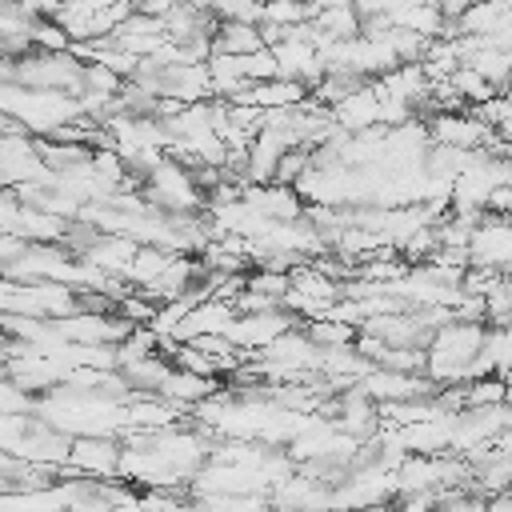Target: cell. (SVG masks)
<instances>
[{
	"label": "cell",
	"instance_id": "cell-1",
	"mask_svg": "<svg viewBox=\"0 0 512 512\" xmlns=\"http://www.w3.org/2000/svg\"><path fill=\"white\" fill-rule=\"evenodd\" d=\"M64 472L80 476V480H116L120 476V444L112 436H72Z\"/></svg>",
	"mask_w": 512,
	"mask_h": 512
},
{
	"label": "cell",
	"instance_id": "cell-2",
	"mask_svg": "<svg viewBox=\"0 0 512 512\" xmlns=\"http://www.w3.org/2000/svg\"><path fill=\"white\" fill-rule=\"evenodd\" d=\"M508 256H512V232L504 224V216H492L484 212L468 236V264L476 268H508Z\"/></svg>",
	"mask_w": 512,
	"mask_h": 512
},
{
	"label": "cell",
	"instance_id": "cell-3",
	"mask_svg": "<svg viewBox=\"0 0 512 512\" xmlns=\"http://www.w3.org/2000/svg\"><path fill=\"white\" fill-rule=\"evenodd\" d=\"M332 124L344 128V132H368V128H380V96L368 84H356L348 96H340L332 108H328Z\"/></svg>",
	"mask_w": 512,
	"mask_h": 512
},
{
	"label": "cell",
	"instance_id": "cell-4",
	"mask_svg": "<svg viewBox=\"0 0 512 512\" xmlns=\"http://www.w3.org/2000/svg\"><path fill=\"white\" fill-rule=\"evenodd\" d=\"M212 392H220V376H196V372H184V368H168V376L156 388V396H164L176 408H196Z\"/></svg>",
	"mask_w": 512,
	"mask_h": 512
},
{
	"label": "cell",
	"instance_id": "cell-5",
	"mask_svg": "<svg viewBox=\"0 0 512 512\" xmlns=\"http://www.w3.org/2000/svg\"><path fill=\"white\" fill-rule=\"evenodd\" d=\"M300 20H308V4L304 0H268V4H260V24L292 28Z\"/></svg>",
	"mask_w": 512,
	"mask_h": 512
},
{
	"label": "cell",
	"instance_id": "cell-6",
	"mask_svg": "<svg viewBox=\"0 0 512 512\" xmlns=\"http://www.w3.org/2000/svg\"><path fill=\"white\" fill-rule=\"evenodd\" d=\"M36 408V396L24 392L12 376H0V412H16V416H32Z\"/></svg>",
	"mask_w": 512,
	"mask_h": 512
},
{
	"label": "cell",
	"instance_id": "cell-7",
	"mask_svg": "<svg viewBox=\"0 0 512 512\" xmlns=\"http://www.w3.org/2000/svg\"><path fill=\"white\" fill-rule=\"evenodd\" d=\"M132 4V12H140V16H156V20H164L180 0H128Z\"/></svg>",
	"mask_w": 512,
	"mask_h": 512
},
{
	"label": "cell",
	"instance_id": "cell-8",
	"mask_svg": "<svg viewBox=\"0 0 512 512\" xmlns=\"http://www.w3.org/2000/svg\"><path fill=\"white\" fill-rule=\"evenodd\" d=\"M252 4H268V0H252Z\"/></svg>",
	"mask_w": 512,
	"mask_h": 512
},
{
	"label": "cell",
	"instance_id": "cell-9",
	"mask_svg": "<svg viewBox=\"0 0 512 512\" xmlns=\"http://www.w3.org/2000/svg\"><path fill=\"white\" fill-rule=\"evenodd\" d=\"M428 512H432V508H428Z\"/></svg>",
	"mask_w": 512,
	"mask_h": 512
}]
</instances>
